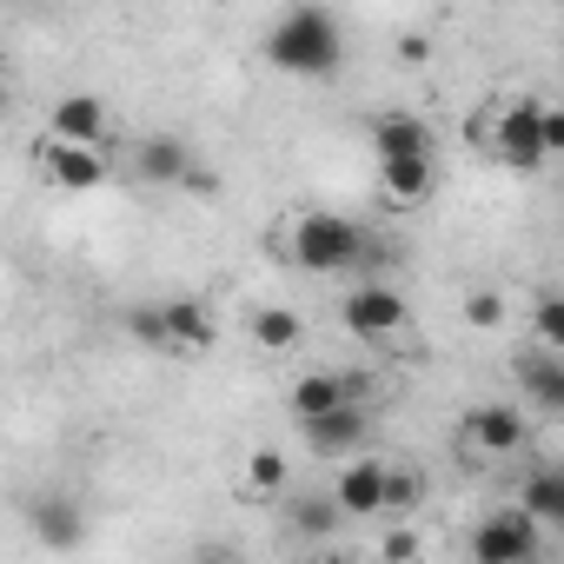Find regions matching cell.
I'll list each match as a JSON object with an SVG mask.
<instances>
[{
	"mask_svg": "<svg viewBox=\"0 0 564 564\" xmlns=\"http://www.w3.org/2000/svg\"><path fill=\"white\" fill-rule=\"evenodd\" d=\"M286 518H293V531H300V538H326L346 511H339V498H333V491H326V498H319V491H306V498H293V505H286Z\"/></svg>",
	"mask_w": 564,
	"mask_h": 564,
	"instance_id": "44dd1931",
	"label": "cell"
},
{
	"mask_svg": "<svg viewBox=\"0 0 564 564\" xmlns=\"http://www.w3.org/2000/svg\"><path fill=\"white\" fill-rule=\"evenodd\" d=\"M419 498V471H399L392 465V505H412Z\"/></svg>",
	"mask_w": 564,
	"mask_h": 564,
	"instance_id": "484cf974",
	"label": "cell"
},
{
	"mask_svg": "<svg viewBox=\"0 0 564 564\" xmlns=\"http://www.w3.org/2000/svg\"><path fill=\"white\" fill-rule=\"evenodd\" d=\"M518 386L531 392L538 412H564V352H524L518 359Z\"/></svg>",
	"mask_w": 564,
	"mask_h": 564,
	"instance_id": "e0dca14e",
	"label": "cell"
},
{
	"mask_svg": "<svg viewBox=\"0 0 564 564\" xmlns=\"http://www.w3.org/2000/svg\"><path fill=\"white\" fill-rule=\"evenodd\" d=\"M491 153H498L505 166H518V173H538V166L551 160L544 100H511V107H498V120H491Z\"/></svg>",
	"mask_w": 564,
	"mask_h": 564,
	"instance_id": "5b68a950",
	"label": "cell"
},
{
	"mask_svg": "<svg viewBox=\"0 0 564 564\" xmlns=\"http://www.w3.org/2000/svg\"><path fill=\"white\" fill-rule=\"evenodd\" d=\"M286 478H293L286 452L259 445V452H246V465H239V498H246V505H265V498H279V491H286Z\"/></svg>",
	"mask_w": 564,
	"mask_h": 564,
	"instance_id": "2e32d148",
	"label": "cell"
},
{
	"mask_svg": "<svg viewBox=\"0 0 564 564\" xmlns=\"http://www.w3.org/2000/svg\"><path fill=\"white\" fill-rule=\"evenodd\" d=\"M352 399H359V386H352L346 372H300L293 392H286V405H293L300 425H319V419H333V412L352 405Z\"/></svg>",
	"mask_w": 564,
	"mask_h": 564,
	"instance_id": "8fae6325",
	"label": "cell"
},
{
	"mask_svg": "<svg viewBox=\"0 0 564 564\" xmlns=\"http://www.w3.org/2000/svg\"><path fill=\"white\" fill-rule=\"evenodd\" d=\"M465 438H471L478 452L505 458V452H518V445L531 438V419H524L518 405H471V412H465Z\"/></svg>",
	"mask_w": 564,
	"mask_h": 564,
	"instance_id": "7c38bea8",
	"label": "cell"
},
{
	"mask_svg": "<svg viewBox=\"0 0 564 564\" xmlns=\"http://www.w3.org/2000/svg\"><path fill=\"white\" fill-rule=\"evenodd\" d=\"M465 319H471L478 333H491V326H505V300L485 286V293H471V300H465Z\"/></svg>",
	"mask_w": 564,
	"mask_h": 564,
	"instance_id": "603a6c76",
	"label": "cell"
},
{
	"mask_svg": "<svg viewBox=\"0 0 564 564\" xmlns=\"http://www.w3.org/2000/svg\"><path fill=\"white\" fill-rule=\"evenodd\" d=\"M366 140H372V160H379V166H399V160H438L432 127H425L419 113H405V107L379 113V120L366 127Z\"/></svg>",
	"mask_w": 564,
	"mask_h": 564,
	"instance_id": "52a82bcc",
	"label": "cell"
},
{
	"mask_svg": "<svg viewBox=\"0 0 564 564\" xmlns=\"http://www.w3.org/2000/svg\"><path fill=\"white\" fill-rule=\"evenodd\" d=\"M300 339H306V319L293 306H259L252 313V346L259 352H293Z\"/></svg>",
	"mask_w": 564,
	"mask_h": 564,
	"instance_id": "ffe728a7",
	"label": "cell"
},
{
	"mask_svg": "<svg viewBox=\"0 0 564 564\" xmlns=\"http://www.w3.org/2000/svg\"><path fill=\"white\" fill-rule=\"evenodd\" d=\"M339 319H346V333H352V339H392V333H399L412 313H405V300H399L392 286L366 279V286H352V293H346Z\"/></svg>",
	"mask_w": 564,
	"mask_h": 564,
	"instance_id": "8992f818",
	"label": "cell"
},
{
	"mask_svg": "<svg viewBox=\"0 0 564 564\" xmlns=\"http://www.w3.org/2000/svg\"><path fill=\"white\" fill-rule=\"evenodd\" d=\"M127 326H133V339H147V346H160V352H173V359H193V352H206V346L219 339V319H213L199 300L133 306V313H127Z\"/></svg>",
	"mask_w": 564,
	"mask_h": 564,
	"instance_id": "3957f363",
	"label": "cell"
},
{
	"mask_svg": "<svg viewBox=\"0 0 564 564\" xmlns=\"http://www.w3.org/2000/svg\"><path fill=\"white\" fill-rule=\"evenodd\" d=\"M425 54H432V41H419V34H405V41H399V61H405V67H419Z\"/></svg>",
	"mask_w": 564,
	"mask_h": 564,
	"instance_id": "4316f807",
	"label": "cell"
},
{
	"mask_svg": "<svg viewBox=\"0 0 564 564\" xmlns=\"http://www.w3.org/2000/svg\"><path fill=\"white\" fill-rule=\"evenodd\" d=\"M544 524L524 505H498L471 524V564H538Z\"/></svg>",
	"mask_w": 564,
	"mask_h": 564,
	"instance_id": "277c9868",
	"label": "cell"
},
{
	"mask_svg": "<svg viewBox=\"0 0 564 564\" xmlns=\"http://www.w3.org/2000/svg\"><path fill=\"white\" fill-rule=\"evenodd\" d=\"M133 166H140V180L186 186V180H193V147H186V140H173V133H153V140H140Z\"/></svg>",
	"mask_w": 564,
	"mask_h": 564,
	"instance_id": "9a60e30c",
	"label": "cell"
},
{
	"mask_svg": "<svg viewBox=\"0 0 564 564\" xmlns=\"http://www.w3.org/2000/svg\"><path fill=\"white\" fill-rule=\"evenodd\" d=\"M300 432H306V452H313V458H346V465H352V458H359V445H366V432H372V412L352 399V405H339L333 419L300 425Z\"/></svg>",
	"mask_w": 564,
	"mask_h": 564,
	"instance_id": "30bf717a",
	"label": "cell"
},
{
	"mask_svg": "<svg viewBox=\"0 0 564 564\" xmlns=\"http://www.w3.org/2000/svg\"><path fill=\"white\" fill-rule=\"evenodd\" d=\"M47 140H74V147H107V100L94 94H67L47 113Z\"/></svg>",
	"mask_w": 564,
	"mask_h": 564,
	"instance_id": "5bb4252c",
	"label": "cell"
},
{
	"mask_svg": "<svg viewBox=\"0 0 564 564\" xmlns=\"http://www.w3.org/2000/svg\"><path fill=\"white\" fill-rule=\"evenodd\" d=\"M531 339L544 352H564V293H538L531 300Z\"/></svg>",
	"mask_w": 564,
	"mask_h": 564,
	"instance_id": "7402d4cb",
	"label": "cell"
},
{
	"mask_svg": "<svg viewBox=\"0 0 564 564\" xmlns=\"http://www.w3.org/2000/svg\"><path fill=\"white\" fill-rule=\"evenodd\" d=\"M286 246H293V265H306V272H319V279L352 272V265L372 259V232H366L359 219H346V213H300L293 232H286ZM366 272H372V265H366Z\"/></svg>",
	"mask_w": 564,
	"mask_h": 564,
	"instance_id": "7a4b0ae2",
	"label": "cell"
},
{
	"mask_svg": "<svg viewBox=\"0 0 564 564\" xmlns=\"http://www.w3.org/2000/svg\"><path fill=\"white\" fill-rule=\"evenodd\" d=\"M259 54H265V67L293 74V80H333L346 67V28L333 8H286L265 28Z\"/></svg>",
	"mask_w": 564,
	"mask_h": 564,
	"instance_id": "6da1fadb",
	"label": "cell"
},
{
	"mask_svg": "<svg viewBox=\"0 0 564 564\" xmlns=\"http://www.w3.org/2000/svg\"><path fill=\"white\" fill-rule=\"evenodd\" d=\"M518 505H524L544 531H564V465H538V471L518 485Z\"/></svg>",
	"mask_w": 564,
	"mask_h": 564,
	"instance_id": "ac0fdd59",
	"label": "cell"
},
{
	"mask_svg": "<svg viewBox=\"0 0 564 564\" xmlns=\"http://www.w3.org/2000/svg\"><path fill=\"white\" fill-rule=\"evenodd\" d=\"M28 524H34V538H41L47 551H74V544L87 538V511H80L67 491H41V498L28 505Z\"/></svg>",
	"mask_w": 564,
	"mask_h": 564,
	"instance_id": "4fadbf2b",
	"label": "cell"
},
{
	"mask_svg": "<svg viewBox=\"0 0 564 564\" xmlns=\"http://www.w3.org/2000/svg\"><path fill=\"white\" fill-rule=\"evenodd\" d=\"M379 186L392 206H425L438 193V160H399V166H379Z\"/></svg>",
	"mask_w": 564,
	"mask_h": 564,
	"instance_id": "d6986e66",
	"label": "cell"
},
{
	"mask_svg": "<svg viewBox=\"0 0 564 564\" xmlns=\"http://www.w3.org/2000/svg\"><path fill=\"white\" fill-rule=\"evenodd\" d=\"M41 166H47V180H54L61 193H94V186H107V173H113L107 147H74V140H41Z\"/></svg>",
	"mask_w": 564,
	"mask_h": 564,
	"instance_id": "9c48e42d",
	"label": "cell"
},
{
	"mask_svg": "<svg viewBox=\"0 0 564 564\" xmlns=\"http://www.w3.org/2000/svg\"><path fill=\"white\" fill-rule=\"evenodd\" d=\"M333 498H339L346 518H379V511H392V465H386V458H352V465H339Z\"/></svg>",
	"mask_w": 564,
	"mask_h": 564,
	"instance_id": "ba28073f",
	"label": "cell"
},
{
	"mask_svg": "<svg viewBox=\"0 0 564 564\" xmlns=\"http://www.w3.org/2000/svg\"><path fill=\"white\" fill-rule=\"evenodd\" d=\"M193 564H239V551L232 544H206V551H193Z\"/></svg>",
	"mask_w": 564,
	"mask_h": 564,
	"instance_id": "83f0119b",
	"label": "cell"
},
{
	"mask_svg": "<svg viewBox=\"0 0 564 564\" xmlns=\"http://www.w3.org/2000/svg\"><path fill=\"white\" fill-rule=\"evenodd\" d=\"M419 551H425L419 531H386V551H379V557H386V564H412Z\"/></svg>",
	"mask_w": 564,
	"mask_h": 564,
	"instance_id": "cb8c5ba5",
	"label": "cell"
},
{
	"mask_svg": "<svg viewBox=\"0 0 564 564\" xmlns=\"http://www.w3.org/2000/svg\"><path fill=\"white\" fill-rule=\"evenodd\" d=\"M544 140L551 153H564V100H544Z\"/></svg>",
	"mask_w": 564,
	"mask_h": 564,
	"instance_id": "d4e9b609",
	"label": "cell"
}]
</instances>
